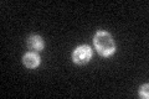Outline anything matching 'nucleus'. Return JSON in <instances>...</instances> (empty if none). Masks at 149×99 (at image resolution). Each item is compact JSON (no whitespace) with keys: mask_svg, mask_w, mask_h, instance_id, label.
<instances>
[{"mask_svg":"<svg viewBox=\"0 0 149 99\" xmlns=\"http://www.w3.org/2000/svg\"><path fill=\"white\" fill-rule=\"evenodd\" d=\"M95 46L98 53L102 56H109L116 51V42L111 34L106 31H98L95 36Z\"/></svg>","mask_w":149,"mask_h":99,"instance_id":"nucleus-1","label":"nucleus"},{"mask_svg":"<svg viewBox=\"0 0 149 99\" xmlns=\"http://www.w3.org/2000/svg\"><path fill=\"white\" fill-rule=\"evenodd\" d=\"M92 57V50L88 46H80L73 51L72 60L77 64H85Z\"/></svg>","mask_w":149,"mask_h":99,"instance_id":"nucleus-2","label":"nucleus"},{"mask_svg":"<svg viewBox=\"0 0 149 99\" xmlns=\"http://www.w3.org/2000/svg\"><path fill=\"white\" fill-rule=\"evenodd\" d=\"M22 63L27 68H36L40 64V57L35 52H29L22 57Z\"/></svg>","mask_w":149,"mask_h":99,"instance_id":"nucleus-3","label":"nucleus"},{"mask_svg":"<svg viewBox=\"0 0 149 99\" xmlns=\"http://www.w3.org/2000/svg\"><path fill=\"white\" fill-rule=\"evenodd\" d=\"M44 40L41 39L40 36H30L29 40H27V47L31 50V51H41L44 48Z\"/></svg>","mask_w":149,"mask_h":99,"instance_id":"nucleus-4","label":"nucleus"},{"mask_svg":"<svg viewBox=\"0 0 149 99\" xmlns=\"http://www.w3.org/2000/svg\"><path fill=\"white\" fill-rule=\"evenodd\" d=\"M148 88H149V86L148 84H144V86H142L141 87V89H139V96H141L142 98H148L149 97V94H148Z\"/></svg>","mask_w":149,"mask_h":99,"instance_id":"nucleus-5","label":"nucleus"}]
</instances>
